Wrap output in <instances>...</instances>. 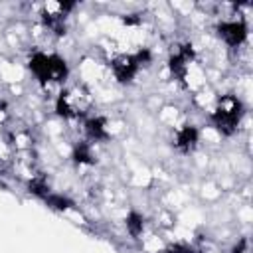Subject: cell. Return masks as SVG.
<instances>
[{"mask_svg": "<svg viewBox=\"0 0 253 253\" xmlns=\"http://www.w3.org/2000/svg\"><path fill=\"white\" fill-rule=\"evenodd\" d=\"M32 69L43 83H59L65 77V63L55 55H34Z\"/></svg>", "mask_w": 253, "mask_h": 253, "instance_id": "obj_1", "label": "cell"}, {"mask_svg": "<svg viewBox=\"0 0 253 253\" xmlns=\"http://www.w3.org/2000/svg\"><path fill=\"white\" fill-rule=\"evenodd\" d=\"M239 117H241V103L231 95L221 97L213 111V121L217 128H221L223 132H231L237 126Z\"/></svg>", "mask_w": 253, "mask_h": 253, "instance_id": "obj_2", "label": "cell"}, {"mask_svg": "<svg viewBox=\"0 0 253 253\" xmlns=\"http://www.w3.org/2000/svg\"><path fill=\"white\" fill-rule=\"evenodd\" d=\"M57 105L65 117H77L87 111V107L91 105V97L83 87H71L59 95Z\"/></svg>", "mask_w": 253, "mask_h": 253, "instance_id": "obj_3", "label": "cell"}, {"mask_svg": "<svg viewBox=\"0 0 253 253\" xmlns=\"http://www.w3.org/2000/svg\"><path fill=\"white\" fill-rule=\"evenodd\" d=\"M219 34L225 38L227 43L235 45V43H239V42L243 40L245 28H243L241 22H235V20H233V22H223V24L219 26Z\"/></svg>", "mask_w": 253, "mask_h": 253, "instance_id": "obj_4", "label": "cell"}, {"mask_svg": "<svg viewBox=\"0 0 253 253\" xmlns=\"http://www.w3.org/2000/svg\"><path fill=\"white\" fill-rule=\"evenodd\" d=\"M235 253H249V243L243 239V241H241V243L235 247Z\"/></svg>", "mask_w": 253, "mask_h": 253, "instance_id": "obj_5", "label": "cell"}]
</instances>
